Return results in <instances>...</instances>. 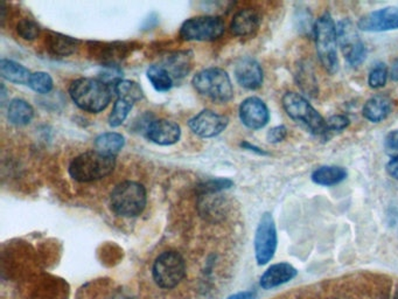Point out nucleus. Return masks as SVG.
<instances>
[{
	"label": "nucleus",
	"mask_w": 398,
	"mask_h": 299,
	"mask_svg": "<svg viewBox=\"0 0 398 299\" xmlns=\"http://www.w3.org/2000/svg\"><path fill=\"white\" fill-rule=\"evenodd\" d=\"M112 92L114 89L110 84L89 77L75 80L69 87V94L74 103L84 112L92 114H98L108 107Z\"/></svg>",
	"instance_id": "nucleus-1"
},
{
	"label": "nucleus",
	"mask_w": 398,
	"mask_h": 299,
	"mask_svg": "<svg viewBox=\"0 0 398 299\" xmlns=\"http://www.w3.org/2000/svg\"><path fill=\"white\" fill-rule=\"evenodd\" d=\"M315 48L323 68L334 75L339 70L338 29L330 13H323L313 27Z\"/></svg>",
	"instance_id": "nucleus-2"
},
{
	"label": "nucleus",
	"mask_w": 398,
	"mask_h": 299,
	"mask_svg": "<svg viewBox=\"0 0 398 299\" xmlns=\"http://www.w3.org/2000/svg\"><path fill=\"white\" fill-rule=\"evenodd\" d=\"M115 166V157L104 155L97 150L87 151L72 160L69 174L76 181L89 183L109 176Z\"/></svg>",
	"instance_id": "nucleus-3"
},
{
	"label": "nucleus",
	"mask_w": 398,
	"mask_h": 299,
	"mask_svg": "<svg viewBox=\"0 0 398 299\" xmlns=\"http://www.w3.org/2000/svg\"><path fill=\"white\" fill-rule=\"evenodd\" d=\"M110 204L117 216L135 218L142 214L146 206V190L135 181H124L111 192Z\"/></svg>",
	"instance_id": "nucleus-4"
},
{
	"label": "nucleus",
	"mask_w": 398,
	"mask_h": 299,
	"mask_svg": "<svg viewBox=\"0 0 398 299\" xmlns=\"http://www.w3.org/2000/svg\"><path fill=\"white\" fill-rule=\"evenodd\" d=\"M284 110L291 120H297L305 125L308 131L320 136L327 132L326 120L319 114L317 109L300 94L289 92L283 96Z\"/></svg>",
	"instance_id": "nucleus-5"
},
{
	"label": "nucleus",
	"mask_w": 398,
	"mask_h": 299,
	"mask_svg": "<svg viewBox=\"0 0 398 299\" xmlns=\"http://www.w3.org/2000/svg\"><path fill=\"white\" fill-rule=\"evenodd\" d=\"M193 86L199 94L219 103H226L234 96L230 77L221 68H207L198 73L193 79Z\"/></svg>",
	"instance_id": "nucleus-6"
},
{
	"label": "nucleus",
	"mask_w": 398,
	"mask_h": 299,
	"mask_svg": "<svg viewBox=\"0 0 398 299\" xmlns=\"http://www.w3.org/2000/svg\"><path fill=\"white\" fill-rule=\"evenodd\" d=\"M152 272L155 283L163 289H172L186 275V263L179 252H165L155 259Z\"/></svg>",
	"instance_id": "nucleus-7"
},
{
	"label": "nucleus",
	"mask_w": 398,
	"mask_h": 299,
	"mask_svg": "<svg viewBox=\"0 0 398 299\" xmlns=\"http://www.w3.org/2000/svg\"><path fill=\"white\" fill-rule=\"evenodd\" d=\"M338 42L341 48L343 57L351 67H358L366 60V46L358 36V28L355 27L353 21L343 19L336 26Z\"/></svg>",
	"instance_id": "nucleus-8"
},
{
	"label": "nucleus",
	"mask_w": 398,
	"mask_h": 299,
	"mask_svg": "<svg viewBox=\"0 0 398 299\" xmlns=\"http://www.w3.org/2000/svg\"><path fill=\"white\" fill-rule=\"evenodd\" d=\"M224 28L219 16H196L183 23L180 36L186 41H214L222 36Z\"/></svg>",
	"instance_id": "nucleus-9"
},
{
	"label": "nucleus",
	"mask_w": 398,
	"mask_h": 299,
	"mask_svg": "<svg viewBox=\"0 0 398 299\" xmlns=\"http://www.w3.org/2000/svg\"><path fill=\"white\" fill-rule=\"evenodd\" d=\"M277 228L271 213H264L256 229L255 255L259 265H265L274 259L277 250Z\"/></svg>",
	"instance_id": "nucleus-10"
},
{
	"label": "nucleus",
	"mask_w": 398,
	"mask_h": 299,
	"mask_svg": "<svg viewBox=\"0 0 398 299\" xmlns=\"http://www.w3.org/2000/svg\"><path fill=\"white\" fill-rule=\"evenodd\" d=\"M358 28L363 32H388L398 29V8L388 6L367 13L358 21Z\"/></svg>",
	"instance_id": "nucleus-11"
},
{
	"label": "nucleus",
	"mask_w": 398,
	"mask_h": 299,
	"mask_svg": "<svg viewBox=\"0 0 398 299\" xmlns=\"http://www.w3.org/2000/svg\"><path fill=\"white\" fill-rule=\"evenodd\" d=\"M228 123L229 120L227 116L219 115L211 110H202L188 122V125L196 136L213 138L222 133Z\"/></svg>",
	"instance_id": "nucleus-12"
},
{
	"label": "nucleus",
	"mask_w": 398,
	"mask_h": 299,
	"mask_svg": "<svg viewBox=\"0 0 398 299\" xmlns=\"http://www.w3.org/2000/svg\"><path fill=\"white\" fill-rule=\"evenodd\" d=\"M239 118L247 128L259 130L269 123L270 112L264 101L256 96H251L239 105Z\"/></svg>",
	"instance_id": "nucleus-13"
},
{
	"label": "nucleus",
	"mask_w": 398,
	"mask_h": 299,
	"mask_svg": "<svg viewBox=\"0 0 398 299\" xmlns=\"http://www.w3.org/2000/svg\"><path fill=\"white\" fill-rule=\"evenodd\" d=\"M234 74L239 86L249 90H256L263 84V69L255 59L249 56L236 62Z\"/></svg>",
	"instance_id": "nucleus-14"
},
{
	"label": "nucleus",
	"mask_w": 398,
	"mask_h": 299,
	"mask_svg": "<svg viewBox=\"0 0 398 299\" xmlns=\"http://www.w3.org/2000/svg\"><path fill=\"white\" fill-rule=\"evenodd\" d=\"M148 140L158 145H173L180 140L181 130L176 122L168 120H158L148 125Z\"/></svg>",
	"instance_id": "nucleus-15"
},
{
	"label": "nucleus",
	"mask_w": 398,
	"mask_h": 299,
	"mask_svg": "<svg viewBox=\"0 0 398 299\" xmlns=\"http://www.w3.org/2000/svg\"><path fill=\"white\" fill-rule=\"evenodd\" d=\"M261 14L254 8H243L236 13L230 24V31L236 36H250L257 32L261 25Z\"/></svg>",
	"instance_id": "nucleus-16"
},
{
	"label": "nucleus",
	"mask_w": 398,
	"mask_h": 299,
	"mask_svg": "<svg viewBox=\"0 0 398 299\" xmlns=\"http://www.w3.org/2000/svg\"><path fill=\"white\" fill-rule=\"evenodd\" d=\"M393 100L388 95L377 94L367 101L363 105L362 115L371 123H381L390 115Z\"/></svg>",
	"instance_id": "nucleus-17"
},
{
	"label": "nucleus",
	"mask_w": 398,
	"mask_h": 299,
	"mask_svg": "<svg viewBox=\"0 0 398 299\" xmlns=\"http://www.w3.org/2000/svg\"><path fill=\"white\" fill-rule=\"evenodd\" d=\"M295 276H297V270L291 264L285 263V262L274 264L261 277V287L265 290H270L279 285L289 283L291 279L295 278Z\"/></svg>",
	"instance_id": "nucleus-18"
},
{
	"label": "nucleus",
	"mask_w": 398,
	"mask_h": 299,
	"mask_svg": "<svg viewBox=\"0 0 398 299\" xmlns=\"http://www.w3.org/2000/svg\"><path fill=\"white\" fill-rule=\"evenodd\" d=\"M347 177H348V172L346 168L334 166V165H323L312 173L310 179L319 186L330 187V186L341 184L346 180Z\"/></svg>",
	"instance_id": "nucleus-19"
},
{
	"label": "nucleus",
	"mask_w": 398,
	"mask_h": 299,
	"mask_svg": "<svg viewBox=\"0 0 398 299\" xmlns=\"http://www.w3.org/2000/svg\"><path fill=\"white\" fill-rule=\"evenodd\" d=\"M295 77V82L300 90L304 92V95L308 96L310 99H315L318 96V81L315 77V69L312 68V64L306 61H302L297 66Z\"/></svg>",
	"instance_id": "nucleus-20"
},
{
	"label": "nucleus",
	"mask_w": 398,
	"mask_h": 299,
	"mask_svg": "<svg viewBox=\"0 0 398 299\" xmlns=\"http://www.w3.org/2000/svg\"><path fill=\"white\" fill-rule=\"evenodd\" d=\"M47 48L54 55L68 56L76 52L80 41L59 33H51L47 36Z\"/></svg>",
	"instance_id": "nucleus-21"
},
{
	"label": "nucleus",
	"mask_w": 398,
	"mask_h": 299,
	"mask_svg": "<svg viewBox=\"0 0 398 299\" xmlns=\"http://www.w3.org/2000/svg\"><path fill=\"white\" fill-rule=\"evenodd\" d=\"M8 120L14 125L24 127L31 123L34 117V110L26 101L16 99L8 104Z\"/></svg>",
	"instance_id": "nucleus-22"
},
{
	"label": "nucleus",
	"mask_w": 398,
	"mask_h": 299,
	"mask_svg": "<svg viewBox=\"0 0 398 299\" xmlns=\"http://www.w3.org/2000/svg\"><path fill=\"white\" fill-rule=\"evenodd\" d=\"M0 74L5 80L16 84L28 83L32 76L31 72L24 66L16 64L12 60H6V59L0 61Z\"/></svg>",
	"instance_id": "nucleus-23"
},
{
	"label": "nucleus",
	"mask_w": 398,
	"mask_h": 299,
	"mask_svg": "<svg viewBox=\"0 0 398 299\" xmlns=\"http://www.w3.org/2000/svg\"><path fill=\"white\" fill-rule=\"evenodd\" d=\"M125 140L117 132H105L95 140V148L104 155L115 157L124 148Z\"/></svg>",
	"instance_id": "nucleus-24"
},
{
	"label": "nucleus",
	"mask_w": 398,
	"mask_h": 299,
	"mask_svg": "<svg viewBox=\"0 0 398 299\" xmlns=\"http://www.w3.org/2000/svg\"><path fill=\"white\" fill-rule=\"evenodd\" d=\"M114 92L118 100L135 104L144 97L143 89L135 81L118 80L114 84Z\"/></svg>",
	"instance_id": "nucleus-25"
},
{
	"label": "nucleus",
	"mask_w": 398,
	"mask_h": 299,
	"mask_svg": "<svg viewBox=\"0 0 398 299\" xmlns=\"http://www.w3.org/2000/svg\"><path fill=\"white\" fill-rule=\"evenodd\" d=\"M148 79L157 92H168L173 87L171 73L163 66H151L148 69Z\"/></svg>",
	"instance_id": "nucleus-26"
},
{
	"label": "nucleus",
	"mask_w": 398,
	"mask_h": 299,
	"mask_svg": "<svg viewBox=\"0 0 398 299\" xmlns=\"http://www.w3.org/2000/svg\"><path fill=\"white\" fill-rule=\"evenodd\" d=\"M132 107H133V104L125 102V101H116L112 112L109 116V124H110V127H112V128H118V127H120L124 123V120H127L129 112H131Z\"/></svg>",
	"instance_id": "nucleus-27"
},
{
	"label": "nucleus",
	"mask_w": 398,
	"mask_h": 299,
	"mask_svg": "<svg viewBox=\"0 0 398 299\" xmlns=\"http://www.w3.org/2000/svg\"><path fill=\"white\" fill-rule=\"evenodd\" d=\"M28 86L38 94H47L52 90L54 83H53L52 76L48 73L38 72L32 74Z\"/></svg>",
	"instance_id": "nucleus-28"
},
{
	"label": "nucleus",
	"mask_w": 398,
	"mask_h": 299,
	"mask_svg": "<svg viewBox=\"0 0 398 299\" xmlns=\"http://www.w3.org/2000/svg\"><path fill=\"white\" fill-rule=\"evenodd\" d=\"M388 76H389V70H388L386 64L380 62V64H375L369 72L368 84L373 89L383 88L388 81Z\"/></svg>",
	"instance_id": "nucleus-29"
},
{
	"label": "nucleus",
	"mask_w": 398,
	"mask_h": 299,
	"mask_svg": "<svg viewBox=\"0 0 398 299\" xmlns=\"http://www.w3.org/2000/svg\"><path fill=\"white\" fill-rule=\"evenodd\" d=\"M16 32L24 40L32 41L40 34V27L32 19H23L16 26Z\"/></svg>",
	"instance_id": "nucleus-30"
},
{
	"label": "nucleus",
	"mask_w": 398,
	"mask_h": 299,
	"mask_svg": "<svg viewBox=\"0 0 398 299\" xmlns=\"http://www.w3.org/2000/svg\"><path fill=\"white\" fill-rule=\"evenodd\" d=\"M351 120L346 115H334L326 120L327 132H341L348 128Z\"/></svg>",
	"instance_id": "nucleus-31"
},
{
	"label": "nucleus",
	"mask_w": 398,
	"mask_h": 299,
	"mask_svg": "<svg viewBox=\"0 0 398 299\" xmlns=\"http://www.w3.org/2000/svg\"><path fill=\"white\" fill-rule=\"evenodd\" d=\"M233 186V181L229 179H215L209 180L206 184H203V193H215V192L222 191L226 188H229Z\"/></svg>",
	"instance_id": "nucleus-32"
},
{
	"label": "nucleus",
	"mask_w": 398,
	"mask_h": 299,
	"mask_svg": "<svg viewBox=\"0 0 398 299\" xmlns=\"http://www.w3.org/2000/svg\"><path fill=\"white\" fill-rule=\"evenodd\" d=\"M384 148L389 156H398V130L389 132L384 140Z\"/></svg>",
	"instance_id": "nucleus-33"
},
{
	"label": "nucleus",
	"mask_w": 398,
	"mask_h": 299,
	"mask_svg": "<svg viewBox=\"0 0 398 299\" xmlns=\"http://www.w3.org/2000/svg\"><path fill=\"white\" fill-rule=\"evenodd\" d=\"M287 136V129L285 125H277L271 128L267 133V140L269 143L278 144L285 140Z\"/></svg>",
	"instance_id": "nucleus-34"
},
{
	"label": "nucleus",
	"mask_w": 398,
	"mask_h": 299,
	"mask_svg": "<svg viewBox=\"0 0 398 299\" xmlns=\"http://www.w3.org/2000/svg\"><path fill=\"white\" fill-rule=\"evenodd\" d=\"M386 172L391 178L398 180V156L391 158L390 161L386 164Z\"/></svg>",
	"instance_id": "nucleus-35"
},
{
	"label": "nucleus",
	"mask_w": 398,
	"mask_h": 299,
	"mask_svg": "<svg viewBox=\"0 0 398 299\" xmlns=\"http://www.w3.org/2000/svg\"><path fill=\"white\" fill-rule=\"evenodd\" d=\"M241 146H242L244 150L254 152V153H256V155H259V156H267V155H269L267 151H264L263 148H258V146H255V145H252V144L249 143V142H243V143H241Z\"/></svg>",
	"instance_id": "nucleus-36"
},
{
	"label": "nucleus",
	"mask_w": 398,
	"mask_h": 299,
	"mask_svg": "<svg viewBox=\"0 0 398 299\" xmlns=\"http://www.w3.org/2000/svg\"><path fill=\"white\" fill-rule=\"evenodd\" d=\"M255 292L244 291L236 294V295L231 296L230 298L228 299H255Z\"/></svg>",
	"instance_id": "nucleus-37"
},
{
	"label": "nucleus",
	"mask_w": 398,
	"mask_h": 299,
	"mask_svg": "<svg viewBox=\"0 0 398 299\" xmlns=\"http://www.w3.org/2000/svg\"><path fill=\"white\" fill-rule=\"evenodd\" d=\"M389 76H390L391 80L395 81V82H398V59L394 60V62L391 64Z\"/></svg>",
	"instance_id": "nucleus-38"
},
{
	"label": "nucleus",
	"mask_w": 398,
	"mask_h": 299,
	"mask_svg": "<svg viewBox=\"0 0 398 299\" xmlns=\"http://www.w3.org/2000/svg\"><path fill=\"white\" fill-rule=\"evenodd\" d=\"M394 299H398V289H397V291H396V294H395V298Z\"/></svg>",
	"instance_id": "nucleus-39"
}]
</instances>
